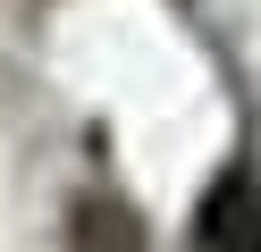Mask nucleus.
I'll return each mask as SVG.
<instances>
[{
	"label": "nucleus",
	"instance_id": "nucleus-1",
	"mask_svg": "<svg viewBox=\"0 0 261 252\" xmlns=\"http://www.w3.org/2000/svg\"><path fill=\"white\" fill-rule=\"evenodd\" d=\"M186 252H261V177H253V168L211 177V193L194 202Z\"/></svg>",
	"mask_w": 261,
	"mask_h": 252
}]
</instances>
